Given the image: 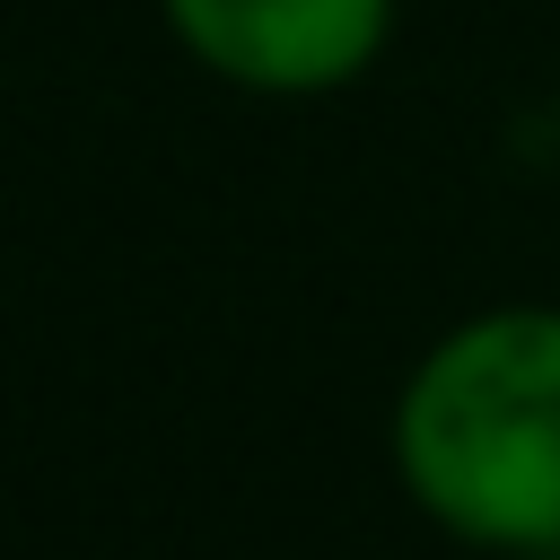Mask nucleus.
Wrapping results in <instances>:
<instances>
[{
    "instance_id": "f03ea898",
    "label": "nucleus",
    "mask_w": 560,
    "mask_h": 560,
    "mask_svg": "<svg viewBox=\"0 0 560 560\" xmlns=\"http://www.w3.org/2000/svg\"><path fill=\"white\" fill-rule=\"evenodd\" d=\"M166 35L245 96H341L394 44V0H158Z\"/></svg>"
},
{
    "instance_id": "f257e3e1",
    "label": "nucleus",
    "mask_w": 560,
    "mask_h": 560,
    "mask_svg": "<svg viewBox=\"0 0 560 560\" xmlns=\"http://www.w3.org/2000/svg\"><path fill=\"white\" fill-rule=\"evenodd\" d=\"M402 499L472 551H560V306L516 298L446 324L385 420Z\"/></svg>"
},
{
    "instance_id": "7ed1b4c3",
    "label": "nucleus",
    "mask_w": 560,
    "mask_h": 560,
    "mask_svg": "<svg viewBox=\"0 0 560 560\" xmlns=\"http://www.w3.org/2000/svg\"><path fill=\"white\" fill-rule=\"evenodd\" d=\"M551 560H560V551H551Z\"/></svg>"
}]
</instances>
